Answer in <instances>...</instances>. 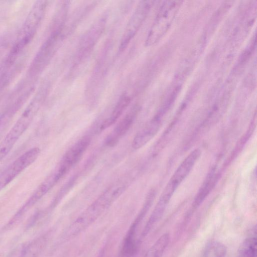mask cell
Masks as SVG:
<instances>
[{
    "label": "cell",
    "instance_id": "obj_5",
    "mask_svg": "<svg viewBox=\"0 0 257 257\" xmlns=\"http://www.w3.org/2000/svg\"><path fill=\"white\" fill-rule=\"evenodd\" d=\"M70 168L61 161L51 173L38 186L21 210L26 213L38 200L49 191L67 174Z\"/></svg>",
    "mask_w": 257,
    "mask_h": 257
},
{
    "label": "cell",
    "instance_id": "obj_4",
    "mask_svg": "<svg viewBox=\"0 0 257 257\" xmlns=\"http://www.w3.org/2000/svg\"><path fill=\"white\" fill-rule=\"evenodd\" d=\"M36 110L32 106L28 108L12 126L0 143L1 156L5 157L11 151L20 137L30 126L34 117Z\"/></svg>",
    "mask_w": 257,
    "mask_h": 257
},
{
    "label": "cell",
    "instance_id": "obj_2",
    "mask_svg": "<svg viewBox=\"0 0 257 257\" xmlns=\"http://www.w3.org/2000/svg\"><path fill=\"white\" fill-rule=\"evenodd\" d=\"M180 5L179 1H166L155 19L146 41L147 46L156 44L169 28Z\"/></svg>",
    "mask_w": 257,
    "mask_h": 257
},
{
    "label": "cell",
    "instance_id": "obj_10",
    "mask_svg": "<svg viewBox=\"0 0 257 257\" xmlns=\"http://www.w3.org/2000/svg\"><path fill=\"white\" fill-rule=\"evenodd\" d=\"M136 115V111L132 110L117 123L114 129L113 134L107 140L110 145L114 144L118 138L127 133L134 122Z\"/></svg>",
    "mask_w": 257,
    "mask_h": 257
},
{
    "label": "cell",
    "instance_id": "obj_11",
    "mask_svg": "<svg viewBox=\"0 0 257 257\" xmlns=\"http://www.w3.org/2000/svg\"><path fill=\"white\" fill-rule=\"evenodd\" d=\"M256 230L253 227L241 244L237 257H256Z\"/></svg>",
    "mask_w": 257,
    "mask_h": 257
},
{
    "label": "cell",
    "instance_id": "obj_12",
    "mask_svg": "<svg viewBox=\"0 0 257 257\" xmlns=\"http://www.w3.org/2000/svg\"><path fill=\"white\" fill-rule=\"evenodd\" d=\"M131 102V98L126 95H122L119 99L110 116L106 119L101 125L104 130L113 125L121 116Z\"/></svg>",
    "mask_w": 257,
    "mask_h": 257
},
{
    "label": "cell",
    "instance_id": "obj_16",
    "mask_svg": "<svg viewBox=\"0 0 257 257\" xmlns=\"http://www.w3.org/2000/svg\"><path fill=\"white\" fill-rule=\"evenodd\" d=\"M44 247L43 243L36 239L27 246L20 257H37Z\"/></svg>",
    "mask_w": 257,
    "mask_h": 257
},
{
    "label": "cell",
    "instance_id": "obj_13",
    "mask_svg": "<svg viewBox=\"0 0 257 257\" xmlns=\"http://www.w3.org/2000/svg\"><path fill=\"white\" fill-rule=\"evenodd\" d=\"M217 175L213 171L209 173L195 198L193 204L194 208L199 206L208 195L217 182Z\"/></svg>",
    "mask_w": 257,
    "mask_h": 257
},
{
    "label": "cell",
    "instance_id": "obj_9",
    "mask_svg": "<svg viewBox=\"0 0 257 257\" xmlns=\"http://www.w3.org/2000/svg\"><path fill=\"white\" fill-rule=\"evenodd\" d=\"M90 140L89 136L81 138L69 148L61 160L71 168L81 158L90 145Z\"/></svg>",
    "mask_w": 257,
    "mask_h": 257
},
{
    "label": "cell",
    "instance_id": "obj_15",
    "mask_svg": "<svg viewBox=\"0 0 257 257\" xmlns=\"http://www.w3.org/2000/svg\"><path fill=\"white\" fill-rule=\"evenodd\" d=\"M227 251V247L223 243L218 241H212L205 246L203 252V256L225 257Z\"/></svg>",
    "mask_w": 257,
    "mask_h": 257
},
{
    "label": "cell",
    "instance_id": "obj_7",
    "mask_svg": "<svg viewBox=\"0 0 257 257\" xmlns=\"http://www.w3.org/2000/svg\"><path fill=\"white\" fill-rule=\"evenodd\" d=\"M201 155V150L192 151L182 162L173 174L167 185L176 191L179 185L189 175Z\"/></svg>",
    "mask_w": 257,
    "mask_h": 257
},
{
    "label": "cell",
    "instance_id": "obj_3",
    "mask_svg": "<svg viewBox=\"0 0 257 257\" xmlns=\"http://www.w3.org/2000/svg\"><path fill=\"white\" fill-rule=\"evenodd\" d=\"M41 150L33 148L19 156L0 173V191L38 158Z\"/></svg>",
    "mask_w": 257,
    "mask_h": 257
},
{
    "label": "cell",
    "instance_id": "obj_1",
    "mask_svg": "<svg viewBox=\"0 0 257 257\" xmlns=\"http://www.w3.org/2000/svg\"><path fill=\"white\" fill-rule=\"evenodd\" d=\"M123 187L110 188L92 203L69 226L65 232L66 238L78 235L92 224L124 191Z\"/></svg>",
    "mask_w": 257,
    "mask_h": 257
},
{
    "label": "cell",
    "instance_id": "obj_14",
    "mask_svg": "<svg viewBox=\"0 0 257 257\" xmlns=\"http://www.w3.org/2000/svg\"><path fill=\"white\" fill-rule=\"evenodd\" d=\"M170 236L168 233H164L149 248L143 257H162L168 246Z\"/></svg>",
    "mask_w": 257,
    "mask_h": 257
},
{
    "label": "cell",
    "instance_id": "obj_8",
    "mask_svg": "<svg viewBox=\"0 0 257 257\" xmlns=\"http://www.w3.org/2000/svg\"><path fill=\"white\" fill-rule=\"evenodd\" d=\"M161 122L154 117L135 136L132 142L133 148L135 150L139 149L151 141L159 132Z\"/></svg>",
    "mask_w": 257,
    "mask_h": 257
},
{
    "label": "cell",
    "instance_id": "obj_6",
    "mask_svg": "<svg viewBox=\"0 0 257 257\" xmlns=\"http://www.w3.org/2000/svg\"><path fill=\"white\" fill-rule=\"evenodd\" d=\"M151 1H142L131 16L123 35L119 51H123L134 37L146 18L151 7Z\"/></svg>",
    "mask_w": 257,
    "mask_h": 257
}]
</instances>
